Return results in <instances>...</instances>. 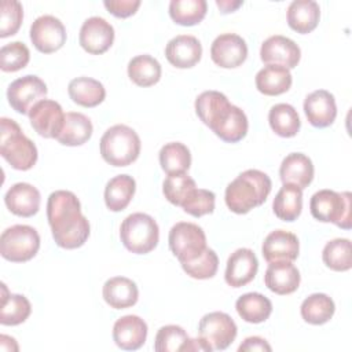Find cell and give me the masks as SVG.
Instances as JSON below:
<instances>
[{
  "mask_svg": "<svg viewBox=\"0 0 352 352\" xmlns=\"http://www.w3.org/2000/svg\"><path fill=\"white\" fill-rule=\"evenodd\" d=\"M249 122L245 111L232 104L227 120L214 131V135L227 143H236L248 133Z\"/></svg>",
  "mask_w": 352,
  "mask_h": 352,
  "instance_id": "cell-41",
  "label": "cell"
},
{
  "mask_svg": "<svg viewBox=\"0 0 352 352\" xmlns=\"http://www.w3.org/2000/svg\"><path fill=\"white\" fill-rule=\"evenodd\" d=\"M103 6L110 14L117 18H128L133 15L140 7L139 0H106Z\"/></svg>",
  "mask_w": 352,
  "mask_h": 352,
  "instance_id": "cell-47",
  "label": "cell"
},
{
  "mask_svg": "<svg viewBox=\"0 0 352 352\" xmlns=\"http://www.w3.org/2000/svg\"><path fill=\"white\" fill-rule=\"evenodd\" d=\"M260 58L265 65L283 66L290 70L298 65L301 50L292 38L275 34L261 44Z\"/></svg>",
  "mask_w": 352,
  "mask_h": 352,
  "instance_id": "cell-15",
  "label": "cell"
},
{
  "mask_svg": "<svg viewBox=\"0 0 352 352\" xmlns=\"http://www.w3.org/2000/svg\"><path fill=\"white\" fill-rule=\"evenodd\" d=\"M195 188L197 184L194 179H191L187 173L168 175L162 184L165 198L175 206H182Z\"/></svg>",
  "mask_w": 352,
  "mask_h": 352,
  "instance_id": "cell-42",
  "label": "cell"
},
{
  "mask_svg": "<svg viewBox=\"0 0 352 352\" xmlns=\"http://www.w3.org/2000/svg\"><path fill=\"white\" fill-rule=\"evenodd\" d=\"M0 154L16 170H29L37 162L36 144L23 135L16 121L3 117L0 120Z\"/></svg>",
  "mask_w": 352,
  "mask_h": 352,
  "instance_id": "cell-3",
  "label": "cell"
},
{
  "mask_svg": "<svg viewBox=\"0 0 352 352\" xmlns=\"http://www.w3.org/2000/svg\"><path fill=\"white\" fill-rule=\"evenodd\" d=\"M272 348L271 345L261 337H257V336H253V337H248L243 340V342L238 346V351L239 352H254V351H267L270 352Z\"/></svg>",
  "mask_w": 352,
  "mask_h": 352,
  "instance_id": "cell-48",
  "label": "cell"
},
{
  "mask_svg": "<svg viewBox=\"0 0 352 352\" xmlns=\"http://www.w3.org/2000/svg\"><path fill=\"white\" fill-rule=\"evenodd\" d=\"M30 40L43 54H52L66 43V29L54 15H41L30 26Z\"/></svg>",
  "mask_w": 352,
  "mask_h": 352,
  "instance_id": "cell-11",
  "label": "cell"
},
{
  "mask_svg": "<svg viewBox=\"0 0 352 352\" xmlns=\"http://www.w3.org/2000/svg\"><path fill=\"white\" fill-rule=\"evenodd\" d=\"M323 263L327 268L344 272L352 267V245L346 238H336L327 242L322 252Z\"/></svg>",
  "mask_w": 352,
  "mask_h": 352,
  "instance_id": "cell-38",
  "label": "cell"
},
{
  "mask_svg": "<svg viewBox=\"0 0 352 352\" xmlns=\"http://www.w3.org/2000/svg\"><path fill=\"white\" fill-rule=\"evenodd\" d=\"M254 81L258 92L267 96H276L290 89L293 78L289 69L276 65H265L257 72Z\"/></svg>",
  "mask_w": 352,
  "mask_h": 352,
  "instance_id": "cell-27",
  "label": "cell"
},
{
  "mask_svg": "<svg viewBox=\"0 0 352 352\" xmlns=\"http://www.w3.org/2000/svg\"><path fill=\"white\" fill-rule=\"evenodd\" d=\"M191 338L186 333V330L176 324L162 326L154 340V351L157 352H176V351H187Z\"/></svg>",
  "mask_w": 352,
  "mask_h": 352,
  "instance_id": "cell-40",
  "label": "cell"
},
{
  "mask_svg": "<svg viewBox=\"0 0 352 352\" xmlns=\"http://www.w3.org/2000/svg\"><path fill=\"white\" fill-rule=\"evenodd\" d=\"M238 333L232 318L220 311L209 312L202 316L198 324V337L210 351L227 349Z\"/></svg>",
  "mask_w": 352,
  "mask_h": 352,
  "instance_id": "cell-9",
  "label": "cell"
},
{
  "mask_svg": "<svg viewBox=\"0 0 352 352\" xmlns=\"http://www.w3.org/2000/svg\"><path fill=\"white\" fill-rule=\"evenodd\" d=\"M210 58L223 69L238 67L248 58L246 41L235 33H223L213 40Z\"/></svg>",
  "mask_w": 352,
  "mask_h": 352,
  "instance_id": "cell-14",
  "label": "cell"
},
{
  "mask_svg": "<svg viewBox=\"0 0 352 352\" xmlns=\"http://www.w3.org/2000/svg\"><path fill=\"white\" fill-rule=\"evenodd\" d=\"M92 132V122L85 114L69 111L65 114V124L56 140L63 146H81L91 139Z\"/></svg>",
  "mask_w": 352,
  "mask_h": 352,
  "instance_id": "cell-28",
  "label": "cell"
},
{
  "mask_svg": "<svg viewBox=\"0 0 352 352\" xmlns=\"http://www.w3.org/2000/svg\"><path fill=\"white\" fill-rule=\"evenodd\" d=\"M29 120L40 136L56 139L65 124V113L58 102L44 99L30 110Z\"/></svg>",
  "mask_w": 352,
  "mask_h": 352,
  "instance_id": "cell-12",
  "label": "cell"
},
{
  "mask_svg": "<svg viewBox=\"0 0 352 352\" xmlns=\"http://www.w3.org/2000/svg\"><path fill=\"white\" fill-rule=\"evenodd\" d=\"M298 238L293 232L285 230L270 232L261 246V253L267 263L294 261L298 257Z\"/></svg>",
  "mask_w": 352,
  "mask_h": 352,
  "instance_id": "cell-19",
  "label": "cell"
},
{
  "mask_svg": "<svg viewBox=\"0 0 352 352\" xmlns=\"http://www.w3.org/2000/svg\"><path fill=\"white\" fill-rule=\"evenodd\" d=\"M80 45L92 55L104 54L114 41V28L100 16H91L84 21L80 29Z\"/></svg>",
  "mask_w": 352,
  "mask_h": 352,
  "instance_id": "cell-13",
  "label": "cell"
},
{
  "mask_svg": "<svg viewBox=\"0 0 352 352\" xmlns=\"http://www.w3.org/2000/svg\"><path fill=\"white\" fill-rule=\"evenodd\" d=\"M208 4L205 0H172L169 15L173 22L182 26H194L206 15Z\"/></svg>",
  "mask_w": 352,
  "mask_h": 352,
  "instance_id": "cell-39",
  "label": "cell"
},
{
  "mask_svg": "<svg viewBox=\"0 0 352 352\" xmlns=\"http://www.w3.org/2000/svg\"><path fill=\"white\" fill-rule=\"evenodd\" d=\"M0 10V37L6 38L19 30L23 19V8L16 0H3Z\"/></svg>",
  "mask_w": 352,
  "mask_h": 352,
  "instance_id": "cell-45",
  "label": "cell"
},
{
  "mask_svg": "<svg viewBox=\"0 0 352 352\" xmlns=\"http://www.w3.org/2000/svg\"><path fill=\"white\" fill-rule=\"evenodd\" d=\"M258 270V260L252 249L241 248L230 254L224 279L231 287H242L252 282Z\"/></svg>",
  "mask_w": 352,
  "mask_h": 352,
  "instance_id": "cell-17",
  "label": "cell"
},
{
  "mask_svg": "<svg viewBox=\"0 0 352 352\" xmlns=\"http://www.w3.org/2000/svg\"><path fill=\"white\" fill-rule=\"evenodd\" d=\"M304 113L312 126H330L337 117V104L333 94L326 89L311 92L304 100Z\"/></svg>",
  "mask_w": 352,
  "mask_h": 352,
  "instance_id": "cell-18",
  "label": "cell"
},
{
  "mask_svg": "<svg viewBox=\"0 0 352 352\" xmlns=\"http://www.w3.org/2000/svg\"><path fill=\"white\" fill-rule=\"evenodd\" d=\"M216 195L210 190L195 188L191 195L182 205L183 210L194 217H202L205 214L213 213Z\"/></svg>",
  "mask_w": 352,
  "mask_h": 352,
  "instance_id": "cell-46",
  "label": "cell"
},
{
  "mask_svg": "<svg viewBox=\"0 0 352 352\" xmlns=\"http://www.w3.org/2000/svg\"><path fill=\"white\" fill-rule=\"evenodd\" d=\"M103 298L114 309H125L138 302L139 289L136 283L125 276H113L103 285Z\"/></svg>",
  "mask_w": 352,
  "mask_h": 352,
  "instance_id": "cell-25",
  "label": "cell"
},
{
  "mask_svg": "<svg viewBox=\"0 0 352 352\" xmlns=\"http://www.w3.org/2000/svg\"><path fill=\"white\" fill-rule=\"evenodd\" d=\"M136 191V182L129 175H117L104 187V204L111 212L124 210L132 201Z\"/></svg>",
  "mask_w": 352,
  "mask_h": 352,
  "instance_id": "cell-29",
  "label": "cell"
},
{
  "mask_svg": "<svg viewBox=\"0 0 352 352\" xmlns=\"http://www.w3.org/2000/svg\"><path fill=\"white\" fill-rule=\"evenodd\" d=\"M120 238L126 250L135 254H146L157 248L160 228L150 214L136 212L126 216L121 223Z\"/></svg>",
  "mask_w": 352,
  "mask_h": 352,
  "instance_id": "cell-6",
  "label": "cell"
},
{
  "mask_svg": "<svg viewBox=\"0 0 352 352\" xmlns=\"http://www.w3.org/2000/svg\"><path fill=\"white\" fill-rule=\"evenodd\" d=\"M274 213L283 221H294L302 209V190L293 184H283L272 202Z\"/></svg>",
  "mask_w": 352,
  "mask_h": 352,
  "instance_id": "cell-32",
  "label": "cell"
},
{
  "mask_svg": "<svg viewBox=\"0 0 352 352\" xmlns=\"http://www.w3.org/2000/svg\"><path fill=\"white\" fill-rule=\"evenodd\" d=\"M165 56L175 67L190 69L201 60L202 45L194 36L179 34L168 41L165 47Z\"/></svg>",
  "mask_w": 352,
  "mask_h": 352,
  "instance_id": "cell-20",
  "label": "cell"
},
{
  "mask_svg": "<svg viewBox=\"0 0 352 352\" xmlns=\"http://www.w3.org/2000/svg\"><path fill=\"white\" fill-rule=\"evenodd\" d=\"M314 164L302 153L287 154L279 168V176L283 184H293L304 190L314 180Z\"/></svg>",
  "mask_w": 352,
  "mask_h": 352,
  "instance_id": "cell-24",
  "label": "cell"
},
{
  "mask_svg": "<svg viewBox=\"0 0 352 352\" xmlns=\"http://www.w3.org/2000/svg\"><path fill=\"white\" fill-rule=\"evenodd\" d=\"M161 65L151 55L143 54L132 58L128 63V77L139 87H151L161 78Z\"/></svg>",
  "mask_w": 352,
  "mask_h": 352,
  "instance_id": "cell-36",
  "label": "cell"
},
{
  "mask_svg": "<svg viewBox=\"0 0 352 352\" xmlns=\"http://www.w3.org/2000/svg\"><path fill=\"white\" fill-rule=\"evenodd\" d=\"M147 323L138 315H125L113 326V340L124 351H136L146 342Z\"/></svg>",
  "mask_w": 352,
  "mask_h": 352,
  "instance_id": "cell-21",
  "label": "cell"
},
{
  "mask_svg": "<svg viewBox=\"0 0 352 352\" xmlns=\"http://www.w3.org/2000/svg\"><path fill=\"white\" fill-rule=\"evenodd\" d=\"M47 219L55 243L62 249H77L89 236V221L81 213L77 195L67 190H56L47 201Z\"/></svg>",
  "mask_w": 352,
  "mask_h": 352,
  "instance_id": "cell-1",
  "label": "cell"
},
{
  "mask_svg": "<svg viewBox=\"0 0 352 352\" xmlns=\"http://www.w3.org/2000/svg\"><path fill=\"white\" fill-rule=\"evenodd\" d=\"M40 191L29 183H15L4 195L7 209L19 217H32L40 209Z\"/></svg>",
  "mask_w": 352,
  "mask_h": 352,
  "instance_id": "cell-23",
  "label": "cell"
},
{
  "mask_svg": "<svg viewBox=\"0 0 352 352\" xmlns=\"http://www.w3.org/2000/svg\"><path fill=\"white\" fill-rule=\"evenodd\" d=\"M67 92L70 99L82 107H95L106 98L103 84L91 77H77L69 82Z\"/></svg>",
  "mask_w": 352,
  "mask_h": 352,
  "instance_id": "cell-30",
  "label": "cell"
},
{
  "mask_svg": "<svg viewBox=\"0 0 352 352\" xmlns=\"http://www.w3.org/2000/svg\"><path fill=\"white\" fill-rule=\"evenodd\" d=\"M100 155L113 166H128L140 154V138L128 125L117 124L110 126L100 138Z\"/></svg>",
  "mask_w": 352,
  "mask_h": 352,
  "instance_id": "cell-4",
  "label": "cell"
},
{
  "mask_svg": "<svg viewBox=\"0 0 352 352\" xmlns=\"http://www.w3.org/2000/svg\"><path fill=\"white\" fill-rule=\"evenodd\" d=\"M184 272L194 279L213 278L219 268V257L213 249L206 248L198 257L182 264Z\"/></svg>",
  "mask_w": 352,
  "mask_h": 352,
  "instance_id": "cell-43",
  "label": "cell"
},
{
  "mask_svg": "<svg viewBox=\"0 0 352 352\" xmlns=\"http://www.w3.org/2000/svg\"><path fill=\"white\" fill-rule=\"evenodd\" d=\"M289 26L301 34L311 33L316 29L320 18L319 4L314 0H294L287 7Z\"/></svg>",
  "mask_w": 352,
  "mask_h": 352,
  "instance_id": "cell-26",
  "label": "cell"
},
{
  "mask_svg": "<svg viewBox=\"0 0 352 352\" xmlns=\"http://www.w3.org/2000/svg\"><path fill=\"white\" fill-rule=\"evenodd\" d=\"M40 249L38 232L26 224H15L6 228L0 236V253L12 263L32 260Z\"/></svg>",
  "mask_w": 352,
  "mask_h": 352,
  "instance_id": "cell-7",
  "label": "cell"
},
{
  "mask_svg": "<svg viewBox=\"0 0 352 352\" xmlns=\"http://www.w3.org/2000/svg\"><path fill=\"white\" fill-rule=\"evenodd\" d=\"M271 129L280 138H293L298 133L301 121L297 110L289 103L274 104L268 113Z\"/></svg>",
  "mask_w": 352,
  "mask_h": 352,
  "instance_id": "cell-34",
  "label": "cell"
},
{
  "mask_svg": "<svg viewBox=\"0 0 352 352\" xmlns=\"http://www.w3.org/2000/svg\"><path fill=\"white\" fill-rule=\"evenodd\" d=\"M232 104L228 98L219 91H205L195 99V113L199 120L213 132L224 122Z\"/></svg>",
  "mask_w": 352,
  "mask_h": 352,
  "instance_id": "cell-16",
  "label": "cell"
},
{
  "mask_svg": "<svg viewBox=\"0 0 352 352\" xmlns=\"http://www.w3.org/2000/svg\"><path fill=\"white\" fill-rule=\"evenodd\" d=\"M30 60L29 48L21 41L6 44L0 50V67L3 72L12 73L23 69Z\"/></svg>",
  "mask_w": 352,
  "mask_h": 352,
  "instance_id": "cell-44",
  "label": "cell"
},
{
  "mask_svg": "<svg viewBox=\"0 0 352 352\" xmlns=\"http://www.w3.org/2000/svg\"><path fill=\"white\" fill-rule=\"evenodd\" d=\"M217 7L221 10L223 14H227V12H232L235 11L238 7L242 6V1H230V0H217L216 1Z\"/></svg>",
  "mask_w": 352,
  "mask_h": 352,
  "instance_id": "cell-49",
  "label": "cell"
},
{
  "mask_svg": "<svg viewBox=\"0 0 352 352\" xmlns=\"http://www.w3.org/2000/svg\"><path fill=\"white\" fill-rule=\"evenodd\" d=\"M160 165L166 175L186 173L191 165V154L186 144L170 142L160 150Z\"/></svg>",
  "mask_w": 352,
  "mask_h": 352,
  "instance_id": "cell-37",
  "label": "cell"
},
{
  "mask_svg": "<svg viewBox=\"0 0 352 352\" xmlns=\"http://www.w3.org/2000/svg\"><path fill=\"white\" fill-rule=\"evenodd\" d=\"M300 271L293 261L268 263L264 274L265 286L275 294L286 296L294 293L300 286Z\"/></svg>",
  "mask_w": 352,
  "mask_h": 352,
  "instance_id": "cell-22",
  "label": "cell"
},
{
  "mask_svg": "<svg viewBox=\"0 0 352 352\" xmlns=\"http://www.w3.org/2000/svg\"><path fill=\"white\" fill-rule=\"evenodd\" d=\"M45 82L34 76L28 74L14 80L7 89V99L10 106L19 114H28L30 110L47 96Z\"/></svg>",
  "mask_w": 352,
  "mask_h": 352,
  "instance_id": "cell-10",
  "label": "cell"
},
{
  "mask_svg": "<svg viewBox=\"0 0 352 352\" xmlns=\"http://www.w3.org/2000/svg\"><path fill=\"white\" fill-rule=\"evenodd\" d=\"M1 292L0 323L3 326H16L23 323L32 312L30 301L22 294L8 293L4 283H1Z\"/></svg>",
  "mask_w": 352,
  "mask_h": 352,
  "instance_id": "cell-31",
  "label": "cell"
},
{
  "mask_svg": "<svg viewBox=\"0 0 352 352\" xmlns=\"http://www.w3.org/2000/svg\"><path fill=\"white\" fill-rule=\"evenodd\" d=\"M235 308L245 322L261 323L270 318L272 302L261 293H246L236 300Z\"/></svg>",
  "mask_w": 352,
  "mask_h": 352,
  "instance_id": "cell-33",
  "label": "cell"
},
{
  "mask_svg": "<svg viewBox=\"0 0 352 352\" xmlns=\"http://www.w3.org/2000/svg\"><path fill=\"white\" fill-rule=\"evenodd\" d=\"M334 311L336 305L333 298L324 293H314L308 296L300 307L302 319L315 326L327 323L333 318Z\"/></svg>",
  "mask_w": 352,
  "mask_h": 352,
  "instance_id": "cell-35",
  "label": "cell"
},
{
  "mask_svg": "<svg viewBox=\"0 0 352 352\" xmlns=\"http://www.w3.org/2000/svg\"><path fill=\"white\" fill-rule=\"evenodd\" d=\"M309 210L314 219L322 223H333L342 230L352 227V195L349 191L319 190L311 197Z\"/></svg>",
  "mask_w": 352,
  "mask_h": 352,
  "instance_id": "cell-5",
  "label": "cell"
},
{
  "mask_svg": "<svg viewBox=\"0 0 352 352\" xmlns=\"http://www.w3.org/2000/svg\"><path fill=\"white\" fill-rule=\"evenodd\" d=\"M168 243L170 252L177 257L180 264L194 260L208 248L204 230L199 226L187 221H179L170 228Z\"/></svg>",
  "mask_w": 352,
  "mask_h": 352,
  "instance_id": "cell-8",
  "label": "cell"
},
{
  "mask_svg": "<svg viewBox=\"0 0 352 352\" xmlns=\"http://www.w3.org/2000/svg\"><path fill=\"white\" fill-rule=\"evenodd\" d=\"M271 179L258 169H248L239 173L226 188V205L236 213L245 214L265 202L271 192Z\"/></svg>",
  "mask_w": 352,
  "mask_h": 352,
  "instance_id": "cell-2",
  "label": "cell"
}]
</instances>
